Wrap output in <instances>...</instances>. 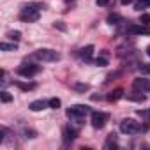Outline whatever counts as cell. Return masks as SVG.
I'll return each mask as SVG.
<instances>
[{
	"mask_svg": "<svg viewBox=\"0 0 150 150\" xmlns=\"http://www.w3.org/2000/svg\"><path fill=\"white\" fill-rule=\"evenodd\" d=\"M138 113H139L141 117H145L146 120H150V108H148V110H143V111H138Z\"/></svg>",
	"mask_w": 150,
	"mask_h": 150,
	"instance_id": "cell-23",
	"label": "cell"
},
{
	"mask_svg": "<svg viewBox=\"0 0 150 150\" xmlns=\"http://www.w3.org/2000/svg\"><path fill=\"white\" fill-rule=\"evenodd\" d=\"M7 37H11L13 41H20V39H21V32H18V30H11V32H7Z\"/></svg>",
	"mask_w": 150,
	"mask_h": 150,
	"instance_id": "cell-17",
	"label": "cell"
},
{
	"mask_svg": "<svg viewBox=\"0 0 150 150\" xmlns=\"http://www.w3.org/2000/svg\"><path fill=\"white\" fill-rule=\"evenodd\" d=\"M110 2H111V0H96V4H97V6H101V7H104V6H108Z\"/></svg>",
	"mask_w": 150,
	"mask_h": 150,
	"instance_id": "cell-24",
	"label": "cell"
},
{
	"mask_svg": "<svg viewBox=\"0 0 150 150\" xmlns=\"http://www.w3.org/2000/svg\"><path fill=\"white\" fill-rule=\"evenodd\" d=\"M34 57L37 60H42V62H57V60H60V53H57L55 50H37L34 53Z\"/></svg>",
	"mask_w": 150,
	"mask_h": 150,
	"instance_id": "cell-3",
	"label": "cell"
},
{
	"mask_svg": "<svg viewBox=\"0 0 150 150\" xmlns=\"http://www.w3.org/2000/svg\"><path fill=\"white\" fill-rule=\"evenodd\" d=\"M41 71V67L39 65H35V64H23V65H20L18 67V74H21V76H34V74H37Z\"/></svg>",
	"mask_w": 150,
	"mask_h": 150,
	"instance_id": "cell-6",
	"label": "cell"
},
{
	"mask_svg": "<svg viewBox=\"0 0 150 150\" xmlns=\"http://www.w3.org/2000/svg\"><path fill=\"white\" fill-rule=\"evenodd\" d=\"M141 72L150 76V64H143V65H141Z\"/></svg>",
	"mask_w": 150,
	"mask_h": 150,
	"instance_id": "cell-22",
	"label": "cell"
},
{
	"mask_svg": "<svg viewBox=\"0 0 150 150\" xmlns=\"http://www.w3.org/2000/svg\"><path fill=\"white\" fill-rule=\"evenodd\" d=\"M132 87H134V90H138V92H150V81H148V80L138 78V80L132 81Z\"/></svg>",
	"mask_w": 150,
	"mask_h": 150,
	"instance_id": "cell-8",
	"label": "cell"
},
{
	"mask_svg": "<svg viewBox=\"0 0 150 150\" xmlns=\"http://www.w3.org/2000/svg\"><path fill=\"white\" fill-rule=\"evenodd\" d=\"M120 131L124 134H138V132L145 131V127H141V124L132 120V118H125L120 122Z\"/></svg>",
	"mask_w": 150,
	"mask_h": 150,
	"instance_id": "cell-1",
	"label": "cell"
},
{
	"mask_svg": "<svg viewBox=\"0 0 150 150\" xmlns=\"http://www.w3.org/2000/svg\"><path fill=\"white\" fill-rule=\"evenodd\" d=\"M48 106V103H44V101H34V103H30V110L32 111H41V110H44Z\"/></svg>",
	"mask_w": 150,
	"mask_h": 150,
	"instance_id": "cell-11",
	"label": "cell"
},
{
	"mask_svg": "<svg viewBox=\"0 0 150 150\" xmlns=\"http://www.w3.org/2000/svg\"><path fill=\"white\" fill-rule=\"evenodd\" d=\"M108 118H110L108 113H104V111H94L92 113V127L94 129H103L106 125Z\"/></svg>",
	"mask_w": 150,
	"mask_h": 150,
	"instance_id": "cell-5",
	"label": "cell"
},
{
	"mask_svg": "<svg viewBox=\"0 0 150 150\" xmlns=\"http://www.w3.org/2000/svg\"><path fill=\"white\" fill-rule=\"evenodd\" d=\"M37 6H39V4L25 6V7L21 9V13H20V18H21L23 21H28V23L37 21V20H39V9H34V7H37Z\"/></svg>",
	"mask_w": 150,
	"mask_h": 150,
	"instance_id": "cell-2",
	"label": "cell"
},
{
	"mask_svg": "<svg viewBox=\"0 0 150 150\" xmlns=\"http://www.w3.org/2000/svg\"><path fill=\"white\" fill-rule=\"evenodd\" d=\"M139 23H141V25H148V23H150V14H146V13H145V14H141Z\"/></svg>",
	"mask_w": 150,
	"mask_h": 150,
	"instance_id": "cell-20",
	"label": "cell"
},
{
	"mask_svg": "<svg viewBox=\"0 0 150 150\" xmlns=\"http://www.w3.org/2000/svg\"><path fill=\"white\" fill-rule=\"evenodd\" d=\"M96 65H99V67H104V65H108V60H106L104 57H101V58H97V60H96Z\"/></svg>",
	"mask_w": 150,
	"mask_h": 150,
	"instance_id": "cell-21",
	"label": "cell"
},
{
	"mask_svg": "<svg viewBox=\"0 0 150 150\" xmlns=\"http://www.w3.org/2000/svg\"><path fill=\"white\" fill-rule=\"evenodd\" d=\"M55 27H58V28H60V30H65V27H64V25H62V23H60V21H58V23H55Z\"/></svg>",
	"mask_w": 150,
	"mask_h": 150,
	"instance_id": "cell-25",
	"label": "cell"
},
{
	"mask_svg": "<svg viewBox=\"0 0 150 150\" xmlns=\"http://www.w3.org/2000/svg\"><path fill=\"white\" fill-rule=\"evenodd\" d=\"M16 87H20L21 90H32V88H35L34 83H21V81H16Z\"/></svg>",
	"mask_w": 150,
	"mask_h": 150,
	"instance_id": "cell-14",
	"label": "cell"
},
{
	"mask_svg": "<svg viewBox=\"0 0 150 150\" xmlns=\"http://www.w3.org/2000/svg\"><path fill=\"white\" fill-rule=\"evenodd\" d=\"M146 55H148V57H150V46H148V48H146Z\"/></svg>",
	"mask_w": 150,
	"mask_h": 150,
	"instance_id": "cell-27",
	"label": "cell"
},
{
	"mask_svg": "<svg viewBox=\"0 0 150 150\" xmlns=\"http://www.w3.org/2000/svg\"><path fill=\"white\" fill-rule=\"evenodd\" d=\"M127 34H150V27L148 25H127Z\"/></svg>",
	"mask_w": 150,
	"mask_h": 150,
	"instance_id": "cell-7",
	"label": "cell"
},
{
	"mask_svg": "<svg viewBox=\"0 0 150 150\" xmlns=\"http://www.w3.org/2000/svg\"><path fill=\"white\" fill-rule=\"evenodd\" d=\"M122 96H124V90H122V88H117V90H113V92H110L106 99H108L110 103H115V101H118V99H122Z\"/></svg>",
	"mask_w": 150,
	"mask_h": 150,
	"instance_id": "cell-10",
	"label": "cell"
},
{
	"mask_svg": "<svg viewBox=\"0 0 150 150\" xmlns=\"http://www.w3.org/2000/svg\"><path fill=\"white\" fill-rule=\"evenodd\" d=\"M74 138H76V131L71 129V127H65V129H64V139H65V141H72Z\"/></svg>",
	"mask_w": 150,
	"mask_h": 150,
	"instance_id": "cell-12",
	"label": "cell"
},
{
	"mask_svg": "<svg viewBox=\"0 0 150 150\" xmlns=\"http://www.w3.org/2000/svg\"><path fill=\"white\" fill-rule=\"evenodd\" d=\"M131 2H132V0H122V4H124V6H127V4H131Z\"/></svg>",
	"mask_w": 150,
	"mask_h": 150,
	"instance_id": "cell-26",
	"label": "cell"
},
{
	"mask_svg": "<svg viewBox=\"0 0 150 150\" xmlns=\"http://www.w3.org/2000/svg\"><path fill=\"white\" fill-rule=\"evenodd\" d=\"M118 21H122V18H120L118 14H110V16H108V23H110V25H117Z\"/></svg>",
	"mask_w": 150,
	"mask_h": 150,
	"instance_id": "cell-16",
	"label": "cell"
},
{
	"mask_svg": "<svg viewBox=\"0 0 150 150\" xmlns=\"http://www.w3.org/2000/svg\"><path fill=\"white\" fill-rule=\"evenodd\" d=\"M129 99H131V101H139V103H141V101H145V96H141V94L136 90L132 96H129Z\"/></svg>",
	"mask_w": 150,
	"mask_h": 150,
	"instance_id": "cell-18",
	"label": "cell"
},
{
	"mask_svg": "<svg viewBox=\"0 0 150 150\" xmlns=\"http://www.w3.org/2000/svg\"><path fill=\"white\" fill-rule=\"evenodd\" d=\"M88 111H90V108H88V106H83V104H74V106H71V108L67 110V117H69V118H76V120H80V118H81V117H85Z\"/></svg>",
	"mask_w": 150,
	"mask_h": 150,
	"instance_id": "cell-4",
	"label": "cell"
},
{
	"mask_svg": "<svg viewBox=\"0 0 150 150\" xmlns=\"http://www.w3.org/2000/svg\"><path fill=\"white\" fill-rule=\"evenodd\" d=\"M60 104H62V103H60V99H58V97H51V99L48 101V106H50V108H53V110L60 108Z\"/></svg>",
	"mask_w": 150,
	"mask_h": 150,
	"instance_id": "cell-13",
	"label": "cell"
},
{
	"mask_svg": "<svg viewBox=\"0 0 150 150\" xmlns=\"http://www.w3.org/2000/svg\"><path fill=\"white\" fill-rule=\"evenodd\" d=\"M0 99H2V103H11L13 101V96L9 92H2V94H0Z\"/></svg>",
	"mask_w": 150,
	"mask_h": 150,
	"instance_id": "cell-19",
	"label": "cell"
},
{
	"mask_svg": "<svg viewBox=\"0 0 150 150\" xmlns=\"http://www.w3.org/2000/svg\"><path fill=\"white\" fill-rule=\"evenodd\" d=\"M0 50H2V51H14V50H16V44H9V42H2V44H0Z\"/></svg>",
	"mask_w": 150,
	"mask_h": 150,
	"instance_id": "cell-15",
	"label": "cell"
},
{
	"mask_svg": "<svg viewBox=\"0 0 150 150\" xmlns=\"http://www.w3.org/2000/svg\"><path fill=\"white\" fill-rule=\"evenodd\" d=\"M92 53H94V46H92V44H88L87 48H83V50L80 51V55H81V58H83L85 62H90V60H92Z\"/></svg>",
	"mask_w": 150,
	"mask_h": 150,
	"instance_id": "cell-9",
	"label": "cell"
}]
</instances>
